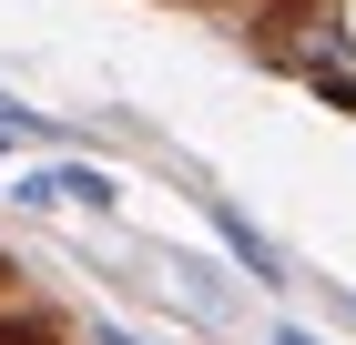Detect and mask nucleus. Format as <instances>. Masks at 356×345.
Listing matches in <instances>:
<instances>
[{"label": "nucleus", "instance_id": "7ed1b4c3", "mask_svg": "<svg viewBox=\"0 0 356 345\" xmlns=\"http://www.w3.org/2000/svg\"><path fill=\"white\" fill-rule=\"evenodd\" d=\"M82 345H153V335H133L122 315H92V325H82Z\"/></svg>", "mask_w": 356, "mask_h": 345}, {"label": "nucleus", "instance_id": "20e7f679", "mask_svg": "<svg viewBox=\"0 0 356 345\" xmlns=\"http://www.w3.org/2000/svg\"><path fill=\"white\" fill-rule=\"evenodd\" d=\"M265 345H326L316 325H265Z\"/></svg>", "mask_w": 356, "mask_h": 345}, {"label": "nucleus", "instance_id": "f257e3e1", "mask_svg": "<svg viewBox=\"0 0 356 345\" xmlns=\"http://www.w3.org/2000/svg\"><path fill=\"white\" fill-rule=\"evenodd\" d=\"M10 203H21V213H92V224H112V213H122V183H112L102 162L51 153V162H31L21 183H10Z\"/></svg>", "mask_w": 356, "mask_h": 345}, {"label": "nucleus", "instance_id": "423d86ee", "mask_svg": "<svg viewBox=\"0 0 356 345\" xmlns=\"http://www.w3.org/2000/svg\"><path fill=\"white\" fill-rule=\"evenodd\" d=\"M336 315H346V325H356V294H336Z\"/></svg>", "mask_w": 356, "mask_h": 345}, {"label": "nucleus", "instance_id": "f03ea898", "mask_svg": "<svg viewBox=\"0 0 356 345\" xmlns=\"http://www.w3.org/2000/svg\"><path fill=\"white\" fill-rule=\"evenodd\" d=\"M204 224H214V244L245 264V285H285V254L265 244V224H245V213L224 203V193H204Z\"/></svg>", "mask_w": 356, "mask_h": 345}, {"label": "nucleus", "instance_id": "0eeeda50", "mask_svg": "<svg viewBox=\"0 0 356 345\" xmlns=\"http://www.w3.org/2000/svg\"><path fill=\"white\" fill-rule=\"evenodd\" d=\"M0 345H41V335H0Z\"/></svg>", "mask_w": 356, "mask_h": 345}, {"label": "nucleus", "instance_id": "39448f33", "mask_svg": "<svg viewBox=\"0 0 356 345\" xmlns=\"http://www.w3.org/2000/svg\"><path fill=\"white\" fill-rule=\"evenodd\" d=\"M0 122H41V112H31V102H10V92H0ZM41 133H51V122H41Z\"/></svg>", "mask_w": 356, "mask_h": 345}]
</instances>
